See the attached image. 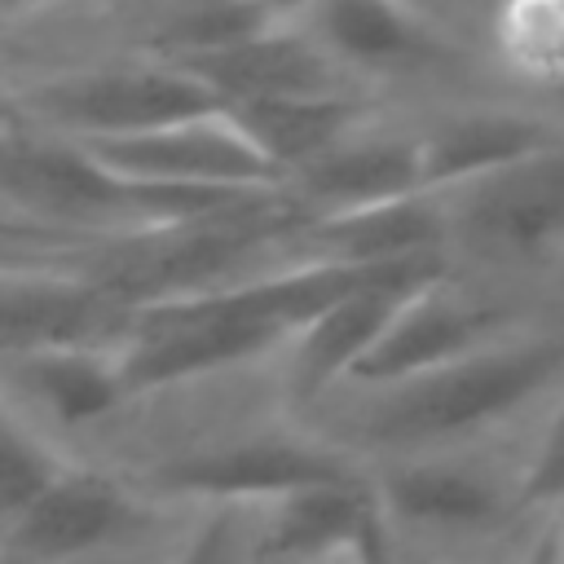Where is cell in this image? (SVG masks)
I'll use <instances>...</instances> for the list:
<instances>
[{
    "label": "cell",
    "mask_w": 564,
    "mask_h": 564,
    "mask_svg": "<svg viewBox=\"0 0 564 564\" xmlns=\"http://www.w3.org/2000/svg\"><path fill=\"white\" fill-rule=\"evenodd\" d=\"M128 397L132 383H128L123 348L0 352V414L31 423L70 454Z\"/></svg>",
    "instance_id": "13"
},
{
    "label": "cell",
    "mask_w": 564,
    "mask_h": 564,
    "mask_svg": "<svg viewBox=\"0 0 564 564\" xmlns=\"http://www.w3.org/2000/svg\"><path fill=\"white\" fill-rule=\"evenodd\" d=\"M560 273H564V260H560Z\"/></svg>",
    "instance_id": "27"
},
{
    "label": "cell",
    "mask_w": 564,
    "mask_h": 564,
    "mask_svg": "<svg viewBox=\"0 0 564 564\" xmlns=\"http://www.w3.org/2000/svg\"><path fill=\"white\" fill-rule=\"evenodd\" d=\"M516 564H564V511H551Z\"/></svg>",
    "instance_id": "24"
},
{
    "label": "cell",
    "mask_w": 564,
    "mask_h": 564,
    "mask_svg": "<svg viewBox=\"0 0 564 564\" xmlns=\"http://www.w3.org/2000/svg\"><path fill=\"white\" fill-rule=\"evenodd\" d=\"M454 264L564 278V137L546 150L436 194Z\"/></svg>",
    "instance_id": "8"
},
{
    "label": "cell",
    "mask_w": 564,
    "mask_h": 564,
    "mask_svg": "<svg viewBox=\"0 0 564 564\" xmlns=\"http://www.w3.org/2000/svg\"><path fill=\"white\" fill-rule=\"evenodd\" d=\"M529 507L533 511H564V397L546 414L533 436L529 458Z\"/></svg>",
    "instance_id": "22"
},
{
    "label": "cell",
    "mask_w": 564,
    "mask_h": 564,
    "mask_svg": "<svg viewBox=\"0 0 564 564\" xmlns=\"http://www.w3.org/2000/svg\"><path fill=\"white\" fill-rule=\"evenodd\" d=\"M0 110L75 141L132 137L145 128L229 110L225 97L185 62L163 57H79L0 75Z\"/></svg>",
    "instance_id": "7"
},
{
    "label": "cell",
    "mask_w": 564,
    "mask_h": 564,
    "mask_svg": "<svg viewBox=\"0 0 564 564\" xmlns=\"http://www.w3.org/2000/svg\"><path fill=\"white\" fill-rule=\"evenodd\" d=\"M53 4H66V0H0V26H4V22H22V18H31V13H44V9H53Z\"/></svg>",
    "instance_id": "26"
},
{
    "label": "cell",
    "mask_w": 564,
    "mask_h": 564,
    "mask_svg": "<svg viewBox=\"0 0 564 564\" xmlns=\"http://www.w3.org/2000/svg\"><path fill=\"white\" fill-rule=\"evenodd\" d=\"M542 520H546V516H542ZM542 520H533V524H529L524 533H516V538L480 542V546H436V542H405V538H392V533H388V564H516Z\"/></svg>",
    "instance_id": "21"
},
{
    "label": "cell",
    "mask_w": 564,
    "mask_h": 564,
    "mask_svg": "<svg viewBox=\"0 0 564 564\" xmlns=\"http://www.w3.org/2000/svg\"><path fill=\"white\" fill-rule=\"evenodd\" d=\"M101 163L172 185V189H273L282 185V172L273 159L256 145V137L238 123L234 110L145 128L132 137H106V141H84Z\"/></svg>",
    "instance_id": "14"
},
{
    "label": "cell",
    "mask_w": 564,
    "mask_h": 564,
    "mask_svg": "<svg viewBox=\"0 0 564 564\" xmlns=\"http://www.w3.org/2000/svg\"><path fill=\"white\" fill-rule=\"evenodd\" d=\"M198 511L154 502L115 467L75 458L35 502L0 520V564H70L176 533Z\"/></svg>",
    "instance_id": "9"
},
{
    "label": "cell",
    "mask_w": 564,
    "mask_h": 564,
    "mask_svg": "<svg viewBox=\"0 0 564 564\" xmlns=\"http://www.w3.org/2000/svg\"><path fill=\"white\" fill-rule=\"evenodd\" d=\"M172 564H264L260 560V502L203 507Z\"/></svg>",
    "instance_id": "20"
},
{
    "label": "cell",
    "mask_w": 564,
    "mask_h": 564,
    "mask_svg": "<svg viewBox=\"0 0 564 564\" xmlns=\"http://www.w3.org/2000/svg\"><path fill=\"white\" fill-rule=\"evenodd\" d=\"M194 520H198V516H194ZM194 520L181 524L176 533L145 538V542H132V546H119V551H101V555H84V560H70V564H172V555L181 551V542H185V533L194 529Z\"/></svg>",
    "instance_id": "23"
},
{
    "label": "cell",
    "mask_w": 564,
    "mask_h": 564,
    "mask_svg": "<svg viewBox=\"0 0 564 564\" xmlns=\"http://www.w3.org/2000/svg\"><path fill=\"white\" fill-rule=\"evenodd\" d=\"M485 53L507 88L564 101V0H494Z\"/></svg>",
    "instance_id": "18"
},
{
    "label": "cell",
    "mask_w": 564,
    "mask_h": 564,
    "mask_svg": "<svg viewBox=\"0 0 564 564\" xmlns=\"http://www.w3.org/2000/svg\"><path fill=\"white\" fill-rule=\"evenodd\" d=\"M533 436L423 449L366 467L388 533L436 546H480L524 533L551 516L529 507Z\"/></svg>",
    "instance_id": "4"
},
{
    "label": "cell",
    "mask_w": 564,
    "mask_h": 564,
    "mask_svg": "<svg viewBox=\"0 0 564 564\" xmlns=\"http://www.w3.org/2000/svg\"><path fill=\"white\" fill-rule=\"evenodd\" d=\"M242 194L256 189H172L137 181L101 163L84 141L0 110V256L159 229Z\"/></svg>",
    "instance_id": "3"
},
{
    "label": "cell",
    "mask_w": 564,
    "mask_h": 564,
    "mask_svg": "<svg viewBox=\"0 0 564 564\" xmlns=\"http://www.w3.org/2000/svg\"><path fill=\"white\" fill-rule=\"evenodd\" d=\"M295 22H304L361 88L405 106L507 88L485 40L419 0H317Z\"/></svg>",
    "instance_id": "5"
},
{
    "label": "cell",
    "mask_w": 564,
    "mask_h": 564,
    "mask_svg": "<svg viewBox=\"0 0 564 564\" xmlns=\"http://www.w3.org/2000/svg\"><path fill=\"white\" fill-rule=\"evenodd\" d=\"M194 66L225 106L242 101H269V97H326V93H370L361 88L313 35L304 22H269L225 48H212ZM379 97V93H370Z\"/></svg>",
    "instance_id": "15"
},
{
    "label": "cell",
    "mask_w": 564,
    "mask_h": 564,
    "mask_svg": "<svg viewBox=\"0 0 564 564\" xmlns=\"http://www.w3.org/2000/svg\"><path fill=\"white\" fill-rule=\"evenodd\" d=\"M256 9H264L273 22H291V18H304L317 0H251Z\"/></svg>",
    "instance_id": "25"
},
{
    "label": "cell",
    "mask_w": 564,
    "mask_h": 564,
    "mask_svg": "<svg viewBox=\"0 0 564 564\" xmlns=\"http://www.w3.org/2000/svg\"><path fill=\"white\" fill-rule=\"evenodd\" d=\"M427 194L502 172L564 137V101L520 88H485L414 106Z\"/></svg>",
    "instance_id": "10"
},
{
    "label": "cell",
    "mask_w": 564,
    "mask_h": 564,
    "mask_svg": "<svg viewBox=\"0 0 564 564\" xmlns=\"http://www.w3.org/2000/svg\"><path fill=\"white\" fill-rule=\"evenodd\" d=\"M564 308V278L494 273L471 264H445L419 282L375 348L339 383H383L414 370H432L480 348H494Z\"/></svg>",
    "instance_id": "6"
},
{
    "label": "cell",
    "mask_w": 564,
    "mask_h": 564,
    "mask_svg": "<svg viewBox=\"0 0 564 564\" xmlns=\"http://www.w3.org/2000/svg\"><path fill=\"white\" fill-rule=\"evenodd\" d=\"M291 198L308 216H344L427 194L419 115L405 101L379 106L361 128L326 145L286 176Z\"/></svg>",
    "instance_id": "11"
},
{
    "label": "cell",
    "mask_w": 564,
    "mask_h": 564,
    "mask_svg": "<svg viewBox=\"0 0 564 564\" xmlns=\"http://www.w3.org/2000/svg\"><path fill=\"white\" fill-rule=\"evenodd\" d=\"M70 463L75 454L62 449L53 436L35 432L13 414H0V520L35 502Z\"/></svg>",
    "instance_id": "19"
},
{
    "label": "cell",
    "mask_w": 564,
    "mask_h": 564,
    "mask_svg": "<svg viewBox=\"0 0 564 564\" xmlns=\"http://www.w3.org/2000/svg\"><path fill=\"white\" fill-rule=\"evenodd\" d=\"M392 97H370V93H326V97H269V101H242L229 106L238 123L256 137V145L273 159L282 172V185L295 167L317 159L326 145L361 128L379 106Z\"/></svg>",
    "instance_id": "17"
},
{
    "label": "cell",
    "mask_w": 564,
    "mask_h": 564,
    "mask_svg": "<svg viewBox=\"0 0 564 564\" xmlns=\"http://www.w3.org/2000/svg\"><path fill=\"white\" fill-rule=\"evenodd\" d=\"M441 269H410V273L375 278V282L339 295L335 304H326L317 317H308L291 335V344L282 348V375H286V388H291L295 405H308L313 397H322L326 388L348 379V370L388 330V322L397 317L405 295Z\"/></svg>",
    "instance_id": "16"
},
{
    "label": "cell",
    "mask_w": 564,
    "mask_h": 564,
    "mask_svg": "<svg viewBox=\"0 0 564 564\" xmlns=\"http://www.w3.org/2000/svg\"><path fill=\"white\" fill-rule=\"evenodd\" d=\"M75 458L115 467L154 502L194 511L366 476L357 458L326 445L300 419L282 352L256 366L137 388L75 445Z\"/></svg>",
    "instance_id": "1"
},
{
    "label": "cell",
    "mask_w": 564,
    "mask_h": 564,
    "mask_svg": "<svg viewBox=\"0 0 564 564\" xmlns=\"http://www.w3.org/2000/svg\"><path fill=\"white\" fill-rule=\"evenodd\" d=\"M564 397V308L471 357L383 383H335L300 419L335 449L383 458L533 436Z\"/></svg>",
    "instance_id": "2"
},
{
    "label": "cell",
    "mask_w": 564,
    "mask_h": 564,
    "mask_svg": "<svg viewBox=\"0 0 564 564\" xmlns=\"http://www.w3.org/2000/svg\"><path fill=\"white\" fill-rule=\"evenodd\" d=\"M141 308L88 273L35 260H0V352L128 348Z\"/></svg>",
    "instance_id": "12"
}]
</instances>
